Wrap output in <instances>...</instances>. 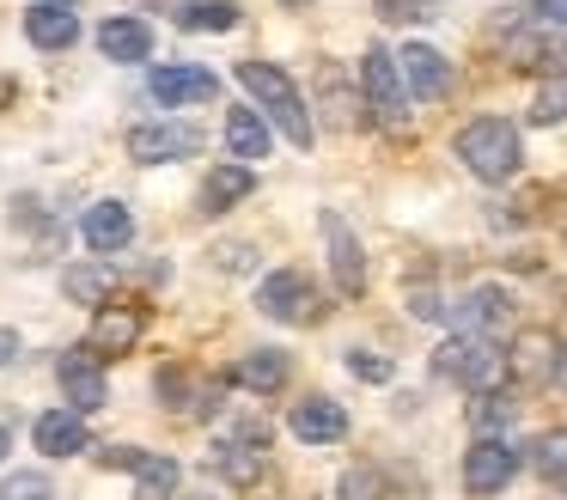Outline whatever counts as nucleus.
<instances>
[{
    "instance_id": "1",
    "label": "nucleus",
    "mask_w": 567,
    "mask_h": 500,
    "mask_svg": "<svg viewBox=\"0 0 567 500\" xmlns=\"http://www.w3.org/2000/svg\"><path fill=\"white\" fill-rule=\"evenodd\" d=\"M238 85L250 92V110H257L262 122H275V129L287 134L293 146H311V110H306V92H299L293 80H287L275 61H238Z\"/></svg>"
},
{
    "instance_id": "2",
    "label": "nucleus",
    "mask_w": 567,
    "mask_h": 500,
    "mask_svg": "<svg viewBox=\"0 0 567 500\" xmlns=\"http://www.w3.org/2000/svg\"><path fill=\"white\" fill-rule=\"evenodd\" d=\"M457 159L470 165V177L506 183V177H518V165H525V146H518V129L506 116H476V122L457 129Z\"/></svg>"
},
{
    "instance_id": "3",
    "label": "nucleus",
    "mask_w": 567,
    "mask_h": 500,
    "mask_svg": "<svg viewBox=\"0 0 567 500\" xmlns=\"http://www.w3.org/2000/svg\"><path fill=\"white\" fill-rule=\"evenodd\" d=\"M433 373L452 378V385H464L470 397H476V390H501V378L513 373V366H506V348H501V341L452 336V341H440V354H433Z\"/></svg>"
},
{
    "instance_id": "4",
    "label": "nucleus",
    "mask_w": 567,
    "mask_h": 500,
    "mask_svg": "<svg viewBox=\"0 0 567 500\" xmlns=\"http://www.w3.org/2000/svg\"><path fill=\"white\" fill-rule=\"evenodd\" d=\"M445 317L457 324V336H482V341H501L506 329L518 324V305L506 287H494V280H482V287L457 293L452 305H445Z\"/></svg>"
},
{
    "instance_id": "5",
    "label": "nucleus",
    "mask_w": 567,
    "mask_h": 500,
    "mask_svg": "<svg viewBox=\"0 0 567 500\" xmlns=\"http://www.w3.org/2000/svg\"><path fill=\"white\" fill-rule=\"evenodd\" d=\"M506 61L525 73H549V80H567V31H555L549 19H525L506 31Z\"/></svg>"
},
{
    "instance_id": "6",
    "label": "nucleus",
    "mask_w": 567,
    "mask_h": 500,
    "mask_svg": "<svg viewBox=\"0 0 567 500\" xmlns=\"http://www.w3.org/2000/svg\"><path fill=\"white\" fill-rule=\"evenodd\" d=\"M257 312L275 317V324H318L323 293L311 287L299 268H275V275H262V287H257Z\"/></svg>"
},
{
    "instance_id": "7",
    "label": "nucleus",
    "mask_w": 567,
    "mask_h": 500,
    "mask_svg": "<svg viewBox=\"0 0 567 500\" xmlns=\"http://www.w3.org/2000/svg\"><path fill=\"white\" fill-rule=\"evenodd\" d=\"M360 85H367L372 122H384V129H403V122H409V85H403V73H396V55H391V49H367V61H360Z\"/></svg>"
},
{
    "instance_id": "8",
    "label": "nucleus",
    "mask_w": 567,
    "mask_h": 500,
    "mask_svg": "<svg viewBox=\"0 0 567 500\" xmlns=\"http://www.w3.org/2000/svg\"><path fill=\"white\" fill-rule=\"evenodd\" d=\"M141 329H147V305H116V299H104L99 312H92L86 354H92V360H123V354H135Z\"/></svg>"
},
{
    "instance_id": "9",
    "label": "nucleus",
    "mask_w": 567,
    "mask_h": 500,
    "mask_svg": "<svg viewBox=\"0 0 567 500\" xmlns=\"http://www.w3.org/2000/svg\"><path fill=\"white\" fill-rule=\"evenodd\" d=\"M262 446H269V433H262L257 421H245L238 433H226L220 446L208 451L214 476H220V482H233V488H257L262 482Z\"/></svg>"
},
{
    "instance_id": "10",
    "label": "nucleus",
    "mask_w": 567,
    "mask_h": 500,
    "mask_svg": "<svg viewBox=\"0 0 567 500\" xmlns=\"http://www.w3.org/2000/svg\"><path fill=\"white\" fill-rule=\"evenodd\" d=\"M128 153L141 165H177V159L202 153V129L196 122H141V129H128Z\"/></svg>"
},
{
    "instance_id": "11",
    "label": "nucleus",
    "mask_w": 567,
    "mask_h": 500,
    "mask_svg": "<svg viewBox=\"0 0 567 500\" xmlns=\"http://www.w3.org/2000/svg\"><path fill=\"white\" fill-rule=\"evenodd\" d=\"M323 244H330V275L342 299H360L367 293V256H360V238L336 207H323Z\"/></svg>"
},
{
    "instance_id": "12",
    "label": "nucleus",
    "mask_w": 567,
    "mask_h": 500,
    "mask_svg": "<svg viewBox=\"0 0 567 500\" xmlns=\"http://www.w3.org/2000/svg\"><path fill=\"white\" fill-rule=\"evenodd\" d=\"M518 476V446L513 439H476V446L464 451V488L470 494H501L506 482Z\"/></svg>"
},
{
    "instance_id": "13",
    "label": "nucleus",
    "mask_w": 567,
    "mask_h": 500,
    "mask_svg": "<svg viewBox=\"0 0 567 500\" xmlns=\"http://www.w3.org/2000/svg\"><path fill=\"white\" fill-rule=\"evenodd\" d=\"M396 73H403L409 98H421V104H440V98L452 92V61H445L433 43H403Z\"/></svg>"
},
{
    "instance_id": "14",
    "label": "nucleus",
    "mask_w": 567,
    "mask_h": 500,
    "mask_svg": "<svg viewBox=\"0 0 567 500\" xmlns=\"http://www.w3.org/2000/svg\"><path fill=\"white\" fill-rule=\"evenodd\" d=\"M55 378H62V390H68V409H74V415H92V409H104V402H111V385H104L99 360H92L86 348L62 354V366H55Z\"/></svg>"
},
{
    "instance_id": "15",
    "label": "nucleus",
    "mask_w": 567,
    "mask_h": 500,
    "mask_svg": "<svg viewBox=\"0 0 567 500\" xmlns=\"http://www.w3.org/2000/svg\"><path fill=\"white\" fill-rule=\"evenodd\" d=\"M147 85H153V98H159V104H172V110L214 104V98H220V80H214L208 68H153Z\"/></svg>"
},
{
    "instance_id": "16",
    "label": "nucleus",
    "mask_w": 567,
    "mask_h": 500,
    "mask_svg": "<svg viewBox=\"0 0 567 500\" xmlns=\"http://www.w3.org/2000/svg\"><path fill=\"white\" fill-rule=\"evenodd\" d=\"M111 463L135 470V494L141 500H177V482H184L177 458H165V451H111Z\"/></svg>"
},
{
    "instance_id": "17",
    "label": "nucleus",
    "mask_w": 567,
    "mask_h": 500,
    "mask_svg": "<svg viewBox=\"0 0 567 500\" xmlns=\"http://www.w3.org/2000/svg\"><path fill=\"white\" fill-rule=\"evenodd\" d=\"M287 427H293V439H306V446H336V439L348 433V409L330 397H306V402H293Z\"/></svg>"
},
{
    "instance_id": "18",
    "label": "nucleus",
    "mask_w": 567,
    "mask_h": 500,
    "mask_svg": "<svg viewBox=\"0 0 567 500\" xmlns=\"http://www.w3.org/2000/svg\"><path fill=\"white\" fill-rule=\"evenodd\" d=\"M287 373H293V360H287L281 348H250L233 360V385L238 390H257V397H275V390L287 385Z\"/></svg>"
},
{
    "instance_id": "19",
    "label": "nucleus",
    "mask_w": 567,
    "mask_h": 500,
    "mask_svg": "<svg viewBox=\"0 0 567 500\" xmlns=\"http://www.w3.org/2000/svg\"><path fill=\"white\" fill-rule=\"evenodd\" d=\"M99 49H104V61L141 68V61L153 55V24L147 19H104L99 24Z\"/></svg>"
},
{
    "instance_id": "20",
    "label": "nucleus",
    "mask_w": 567,
    "mask_h": 500,
    "mask_svg": "<svg viewBox=\"0 0 567 500\" xmlns=\"http://www.w3.org/2000/svg\"><path fill=\"white\" fill-rule=\"evenodd\" d=\"M80 238H86L92 251H123V244L135 238V214H128L123 202H92L86 214H80Z\"/></svg>"
},
{
    "instance_id": "21",
    "label": "nucleus",
    "mask_w": 567,
    "mask_h": 500,
    "mask_svg": "<svg viewBox=\"0 0 567 500\" xmlns=\"http://www.w3.org/2000/svg\"><path fill=\"white\" fill-rule=\"evenodd\" d=\"M31 439H38L43 458H74V451H86V415H74V409H43L38 427H31Z\"/></svg>"
},
{
    "instance_id": "22",
    "label": "nucleus",
    "mask_w": 567,
    "mask_h": 500,
    "mask_svg": "<svg viewBox=\"0 0 567 500\" xmlns=\"http://www.w3.org/2000/svg\"><path fill=\"white\" fill-rule=\"evenodd\" d=\"M25 37L38 49H68L80 37V19H74V7L68 0H43V7H31L25 12Z\"/></svg>"
},
{
    "instance_id": "23",
    "label": "nucleus",
    "mask_w": 567,
    "mask_h": 500,
    "mask_svg": "<svg viewBox=\"0 0 567 500\" xmlns=\"http://www.w3.org/2000/svg\"><path fill=\"white\" fill-rule=\"evenodd\" d=\"M257 190V177H250V165H214L208 183H202V214H226V207H238L245 195Z\"/></svg>"
},
{
    "instance_id": "24",
    "label": "nucleus",
    "mask_w": 567,
    "mask_h": 500,
    "mask_svg": "<svg viewBox=\"0 0 567 500\" xmlns=\"http://www.w3.org/2000/svg\"><path fill=\"white\" fill-rule=\"evenodd\" d=\"M226 146H233L238 165L269 159V122H262L257 110H233V116H226Z\"/></svg>"
},
{
    "instance_id": "25",
    "label": "nucleus",
    "mask_w": 567,
    "mask_h": 500,
    "mask_svg": "<svg viewBox=\"0 0 567 500\" xmlns=\"http://www.w3.org/2000/svg\"><path fill=\"white\" fill-rule=\"evenodd\" d=\"M513 415H518L513 390H476V402H470V427H476V439H506Z\"/></svg>"
},
{
    "instance_id": "26",
    "label": "nucleus",
    "mask_w": 567,
    "mask_h": 500,
    "mask_svg": "<svg viewBox=\"0 0 567 500\" xmlns=\"http://www.w3.org/2000/svg\"><path fill=\"white\" fill-rule=\"evenodd\" d=\"M111 287H116V280H111V268H104V263H74L62 275V293L74 305H86V312H99V305L111 299Z\"/></svg>"
},
{
    "instance_id": "27",
    "label": "nucleus",
    "mask_w": 567,
    "mask_h": 500,
    "mask_svg": "<svg viewBox=\"0 0 567 500\" xmlns=\"http://www.w3.org/2000/svg\"><path fill=\"white\" fill-rule=\"evenodd\" d=\"M172 19H177V31H233L238 7H233V0H184Z\"/></svg>"
},
{
    "instance_id": "28",
    "label": "nucleus",
    "mask_w": 567,
    "mask_h": 500,
    "mask_svg": "<svg viewBox=\"0 0 567 500\" xmlns=\"http://www.w3.org/2000/svg\"><path fill=\"white\" fill-rule=\"evenodd\" d=\"M530 470H537L543 482L567 488V427H555V433H537V439H530Z\"/></svg>"
},
{
    "instance_id": "29",
    "label": "nucleus",
    "mask_w": 567,
    "mask_h": 500,
    "mask_svg": "<svg viewBox=\"0 0 567 500\" xmlns=\"http://www.w3.org/2000/svg\"><path fill=\"white\" fill-rule=\"evenodd\" d=\"M506 366H518V373H525V378H543V373H549V366H555V341L530 329V336H518V348L506 354Z\"/></svg>"
},
{
    "instance_id": "30",
    "label": "nucleus",
    "mask_w": 567,
    "mask_h": 500,
    "mask_svg": "<svg viewBox=\"0 0 567 500\" xmlns=\"http://www.w3.org/2000/svg\"><path fill=\"white\" fill-rule=\"evenodd\" d=\"M336 500H384V476L372 463H354V470L336 482Z\"/></svg>"
},
{
    "instance_id": "31",
    "label": "nucleus",
    "mask_w": 567,
    "mask_h": 500,
    "mask_svg": "<svg viewBox=\"0 0 567 500\" xmlns=\"http://www.w3.org/2000/svg\"><path fill=\"white\" fill-rule=\"evenodd\" d=\"M561 116H567V80H549L537 98H530V122H537V129H555Z\"/></svg>"
},
{
    "instance_id": "32",
    "label": "nucleus",
    "mask_w": 567,
    "mask_h": 500,
    "mask_svg": "<svg viewBox=\"0 0 567 500\" xmlns=\"http://www.w3.org/2000/svg\"><path fill=\"white\" fill-rule=\"evenodd\" d=\"M379 19L384 24H427V19H440V0H384Z\"/></svg>"
},
{
    "instance_id": "33",
    "label": "nucleus",
    "mask_w": 567,
    "mask_h": 500,
    "mask_svg": "<svg viewBox=\"0 0 567 500\" xmlns=\"http://www.w3.org/2000/svg\"><path fill=\"white\" fill-rule=\"evenodd\" d=\"M348 373H354V378H367V385H391V373H396V366L384 360V354H372V348H348Z\"/></svg>"
},
{
    "instance_id": "34",
    "label": "nucleus",
    "mask_w": 567,
    "mask_h": 500,
    "mask_svg": "<svg viewBox=\"0 0 567 500\" xmlns=\"http://www.w3.org/2000/svg\"><path fill=\"white\" fill-rule=\"evenodd\" d=\"M0 500H50V482H43V470H19L0 482Z\"/></svg>"
},
{
    "instance_id": "35",
    "label": "nucleus",
    "mask_w": 567,
    "mask_h": 500,
    "mask_svg": "<svg viewBox=\"0 0 567 500\" xmlns=\"http://www.w3.org/2000/svg\"><path fill=\"white\" fill-rule=\"evenodd\" d=\"M409 305H415V317H427V324H433V317H445V299H440V293H415Z\"/></svg>"
},
{
    "instance_id": "36",
    "label": "nucleus",
    "mask_w": 567,
    "mask_h": 500,
    "mask_svg": "<svg viewBox=\"0 0 567 500\" xmlns=\"http://www.w3.org/2000/svg\"><path fill=\"white\" fill-rule=\"evenodd\" d=\"M537 12L555 24V31H567V0H537Z\"/></svg>"
},
{
    "instance_id": "37",
    "label": "nucleus",
    "mask_w": 567,
    "mask_h": 500,
    "mask_svg": "<svg viewBox=\"0 0 567 500\" xmlns=\"http://www.w3.org/2000/svg\"><path fill=\"white\" fill-rule=\"evenodd\" d=\"M13 360H19V329L0 324V366H13Z\"/></svg>"
},
{
    "instance_id": "38",
    "label": "nucleus",
    "mask_w": 567,
    "mask_h": 500,
    "mask_svg": "<svg viewBox=\"0 0 567 500\" xmlns=\"http://www.w3.org/2000/svg\"><path fill=\"white\" fill-rule=\"evenodd\" d=\"M549 378L567 390V341H555V366H549Z\"/></svg>"
},
{
    "instance_id": "39",
    "label": "nucleus",
    "mask_w": 567,
    "mask_h": 500,
    "mask_svg": "<svg viewBox=\"0 0 567 500\" xmlns=\"http://www.w3.org/2000/svg\"><path fill=\"white\" fill-rule=\"evenodd\" d=\"M7 451H13V433H7V427H0V458H7Z\"/></svg>"
},
{
    "instance_id": "40",
    "label": "nucleus",
    "mask_w": 567,
    "mask_h": 500,
    "mask_svg": "<svg viewBox=\"0 0 567 500\" xmlns=\"http://www.w3.org/2000/svg\"><path fill=\"white\" fill-rule=\"evenodd\" d=\"M184 500H214V494H184Z\"/></svg>"
},
{
    "instance_id": "41",
    "label": "nucleus",
    "mask_w": 567,
    "mask_h": 500,
    "mask_svg": "<svg viewBox=\"0 0 567 500\" xmlns=\"http://www.w3.org/2000/svg\"><path fill=\"white\" fill-rule=\"evenodd\" d=\"M287 7H306V0H287Z\"/></svg>"
},
{
    "instance_id": "42",
    "label": "nucleus",
    "mask_w": 567,
    "mask_h": 500,
    "mask_svg": "<svg viewBox=\"0 0 567 500\" xmlns=\"http://www.w3.org/2000/svg\"><path fill=\"white\" fill-rule=\"evenodd\" d=\"M68 7H74V0H68Z\"/></svg>"
}]
</instances>
